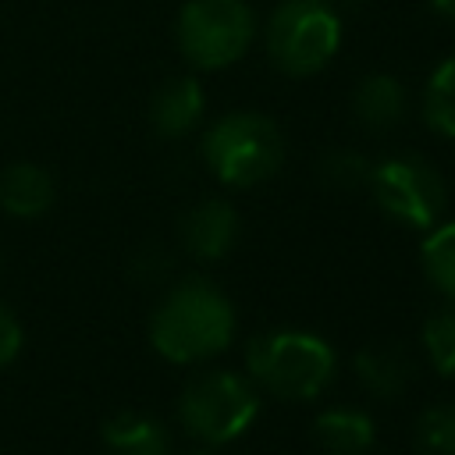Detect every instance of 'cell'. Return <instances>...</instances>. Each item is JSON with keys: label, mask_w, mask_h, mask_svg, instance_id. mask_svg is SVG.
Listing matches in <instances>:
<instances>
[{"label": "cell", "mask_w": 455, "mask_h": 455, "mask_svg": "<svg viewBox=\"0 0 455 455\" xmlns=\"http://www.w3.org/2000/svg\"><path fill=\"white\" fill-rule=\"evenodd\" d=\"M430 4H434L444 18H451V21H455V0H430Z\"/></svg>", "instance_id": "44dd1931"}, {"label": "cell", "mask_w": 455, "mask_h": 455, "mask_svg": "<svg viewBox=\"0 0 455 455\" xmlns=\"http://www.w3.org/2000/svg\"><path fill=\"white\" fill-rule=\"evenodd\" d=\"M53 203V181L36 164H11L0 174V206L14 217H39Z\"/></svg>", "instance_id": "5bb4252c"}, {"label": "cell", "mask_w": 455, "mask_h": 455, "mask_svg": "<svg viewBox=\"0 0 455 455\" xmlns=\"http://www.w3.org/2000/svg\"><path fill=\"white\" fill-rule=\"evenodd\" d=\"M21 348V327L7 306H0V366H7Z\"/></svg>", "instance_id": "ffe728a7"}, {"label": "cell", "mask_w": 455, "mask_h": 455, "mask_svg": "<svg viewBox=\"0 0 455 455\" xmlns=\"http://www.w3.org/2000/svg\"><path fill=\"white\" fill-rule=\"evenodd\" d=\"M313 441L323 455H366L373 448V419L359 409H327L313 423Z\"/></svg>", "instance_id": "8fae6325"}, {"label": "cell", "mask_w": 455, "mask_h": 455, "mask_svg": "<svg viewBox=\"0 0 455 455\" xmlns=\"http://www.w3.org/2000/svg\"><path fill=\"white\" fill-rule=\"evenodd\" d=\"M370 192L380 210L409 228H434L444 213L448 188L434 164L419 156H391L370 171Z\"/></svg>", "instance_id": "52a82bcc"}, {"label": "cell", "mask_w": 455, "mask_h": 455, "mask_svg": "<svg viewBox=\"0 0 455 455\" xmlns=\"http://www.w3.org/2000/svg\"><path fill=\"white\" fill-rule=\"evenodd\" d=\"M423 114L437 135L455 139V57H448L434 68L427 92H423Z\"/></svg>", "instance_id": "9a60e30c"}, {"label": "cell", "mask_w": 455, "mask_h": 455, "mask_svg": "<svg viewBox=\"0 0 455 455\" xmlns=\"http://www.w3.org/2000/svg\"><path fill=\"white\" fill-rule=\"evenodd\" d=\"M370 171H373V164L355 149H331L320 160V178L331 188H359L370 181Z\"/></svg>", "instance_id": "d6986e66"}, {"label": "cell", "mask_w": 455, "mask_h": 455, "mask_svg": "<svg viewBox=\"0 0 455 455\" xmlns=\"http://www.w3.org/2000/svg\"><path fill=\"white\" fill-rule=\"evenodd\" d=\"M256 32L252 7L245 0H188L178 14V46L196 68L235 64Z\"/></svg>", "instance_id": "8992f818"}, {"label": "cell", "mask_w": 455, "mask_h": 455, "mask_svg": "<svg viewBox=\"0 0 455 455\" xmlns=\"http://www.w3.org/2000/svg\"><path fill=\"white\" fill-rule=\"evenodd\" d=\"M416 448L419 455H455V402L430 405L416 419Z\"/></svg>", "instance_id": "e0dca14e"}, {"label": "cell", "mask_w": 455, "mask_h": 455, "mask_svg": "<svg viewBox=\"0 0 455 455\" xmlns=\"http://www.w3.org/2000/svg\"><path fill=\"white\" fill-rule=\"evenodd\" d=\"M203 107H206L203 85L192 75H178L156 89V96L149 103V121L164 139H181L199 124Z\"/></svg>", "instance_id": "9c48e42d"}, {"label": "cell", "mask_w": 455, "mask_h": 455, "mask_svg": "<svg viewBox=\"0 0 455 455\" xmlns=\"http://www.w3.org/2000/svg\"><path fill=\"white\" fill-rule=\"evenodd\" d=\"M423 345L441 377H455V302L423 323Z\"/></svg>", "instance_id": "ac0fdd59"}, {"label": "cell", "mask_w": 455, "mask_h": 455, "mask_svg": "<svg viewBox=\"0 0 455 455\" xmlns=\"http://www.w3.org/2000/svg\"><path fill=\"white\" fill-rule=\"evenodd\" d=\"M259 412V398L238 373L213 370L196 377L178 402L181 427L203 444H228L249 430Z\"/></svg>", "instance_id": "5b68a950"}, {"label": "cell", "mask_w": 455, "mask_h": 455, "mask_svg": "<svg viewBox=\"0 0 455 455\" xmlns=\"http://www.w3.org/2000/svg\"><path fill=\"white\" fill-rule=\"evenodd\" d=\"M352 110L359 117V124L373 128V132H387L391 124L402 121L405 114V89L398 78L377 71V75H366L359 85H355V96H352Z\"/></svg>", "instance_id": "4fadbf2b"}, {"label": "cell", "mask_w": 455, "mask_h": 455, "mask_svg": "<svg viewBox=\"0 0 455 455\" xmlns=\"http://www.w3.org/2000/svg\"><path fill=\"white\" fill-rule=\"evenodd\" d=\"M423 270L430 277V284L455 302V220L434 228L423 242Z\"/></svg>", "instance_id": "2e32d148"}, {"label": "cell", "mask_w": 455, "mask_h": 455, "mask_svg": "<svg viewBox=\"0 0 455 455\" xmlns=\"http://www.w3.org/2000/svg\"><path fill=\"white\" fill-rule=\"evenodd\" d=\"M103 444L110 455H171L167 430L146 412H117L103 423Z\"/></svg>", "instance_id": "7c38bea8"}, {"label": "cell", "mask_w": 455, "mask_h": 455, "mask_svg": "<svg viewBox=\"0 0 455 455\" xmlns=\"http://www.w3.org/2000/svg\"><path fill=\"white\" fill-rule=\"evenodd\" d=\"M341 43V18L327 0H284L267 21V53L284 75L320 71Z\"/></svg>", "instance_id": "277c9868"}, {"label": "cell", "mask_w": 455, "mask_h": 455, "mask_svg": "<svg viewBox=\"0 0 455 455\" xmlns=\"http://www.w3.org/2000/svg\"><path fill=\"white\" fill-rule=\"evenodd\" d=\"M355 377L373 398H398L412 384V359L395 345H366L355 355Z\"/></svg>", "instance_id": "30bf717a"}, {"label": "cell", "mask_w": 455, "mask_h": 455, "mask_svg": "<svg viewBox=\"0 0 455 455\" xmlns=\"http://www.w3.org/2000/svg\"><path fill=\"white\" fill-rule=\"evenodd\" d=\"M235 309L210 281H181L164 295L149 320L153 348L171 363H199L231 345Z\"/></svg>", "instance_id": "6da1fadb"}, {"label": "cell", "mask_w": 455, "mask_h": 455, "mask_svg": "<svg viewBox=\"0 0 455 455\" xmlns=\"http://www.w3.org/2000/svg\"><path fill=\"white\" fill-rule=\"evenodd\" d=\"M245 366L252 380L288 402L316 398L334 380V352L323 338L306 331H270L249 341Z\"/></svg>", "instance_id": "7a4b0ae2"}, {"label": "cell", "mask_w": 455, "mask_h": 455, "mask_svg": "<svg viewBox=\"0 0 455 455\" xmlns=\"http://www.w3.org/2000/svg\"><path fill=\"white\" fill-rule=\"evenodd\" d=\"M188 455H217V451H210V448H196V451H188Z\"/></svg>", "instance_id": "7402d4cb"}, {"label": "cell", "mask_w": 455, "mask_h": 455, "mask_svg": "<svg viewBox=\"0 0 455 455\" xmlns=\"http://www.w3.org/2000/svg\"><path fill=\"white\" fill-rule=\"evenodd\" d=\"M238 235V213L224 199L196 203L181 220V242L196 259H220Z\"/></svg>", "instance_id": "ba28073f"}, {"label": "cell", "mask_w": 455, "mask_h": 455, "mask_svg": "<svg viewBox=\"0 0 455 455\" xmlns=\"http://www.w3.org/2000/svg\"><path fill=\"white\" fill-rule=\"evenodd\" d=\"M203 156H206V167L224 185L249 188L256 181H267L281 167L284 139L270 117L238 110V114L220 117L203 135Z\"/></svg>", "instance_id": "3957f363"}]
</instances>
